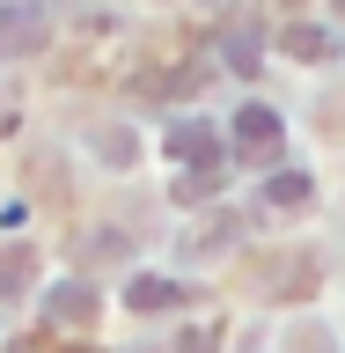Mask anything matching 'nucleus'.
I'll list each match as a JSON object with an SVG mask.
<instances>
[{
  "label": "nucleus",
  "mask_w": 345,
  "mask_h": 353,
  "mask_svg": "<svg viewBox=\"0 0 345 353\" xmlns=\"http://www.w3.org/2000/svg\"><path fill=\"white\" fill-rule=\"evenodd\" d=\"M0 52H15V59L44 52V15H37V8H15V15L0 22Z\"/></svg>",
  "instance_id": "obj_1"
},
{
  "label": "nucleus",
  "mask_w": 345,
  "mask_h": 353,
  "mask_svg": "<svg viewBox=\"0 0 345 353\" xmlns=\"http://www.w3.org/2000/svg\"><path fill=\"white\" fill-rule=\"evenodd\" d=\"M176 353H213V331H184V346Z\"/></svg>",
  "instance_id": "obj_11"
},
{
  "label": "nucleus",
  "mask_w": 345,
  "mask_h": 353,
  "mask_svg": "<svg viewBox=\"0 0 345 353\" xmlns=\"http://www.w3.org/2000/svg\"><path fill=\"white\" fill-rule=\"evenodd\" d=\"M236 148L242 154H272L280 148V118H272V110H242L236 118Z\"/></svg>",
  "instance_id": "obj_2"
},
{
  "label": "nucleus",
  "mask_w": 345,
  "mask_h": 353,
  "mask_svg": "<svg viewBox=\"0 0 345 353\" xmlns=\"http://www.w3.org/2000/svg\"><path fill=\"white\" fill-rule=\"evenodd\" d=\"M52 316H59V324H88V316H96V294H88V287H59V294H52Z\"/></svg>",
  "instance_id": "obj_3"
},
{
  "label": "nucleus",
  "mask_w": 345,
  "mask_h": 353,
  "mask_svg": "<svg viewBox=\"0 0 345 353\" xmlns=\"http://www.w3.org/2000/svg\"><path fill=\"white\" fill-rule=\"evenodd\" d=\"M220 44H228V66H258V30H228V37H220Z\"/></svg>",
  "instance_id": "obj_6"
},
{
  "label": "nucleus",
  "mask_w": 345,
  "mask_h": 353,
  "mask_svg": "<svg viewBox=\"0 0 345 353\" xmlns=\"http://www.w3.org/2000/svg\"><path fill=\"white\" fill-rule=\"evenodd\" d=\"M169 302H176L169 280H132V309H169Z\"/></svg>",
  "instance_id": "obj_8"
},
{
  "label": "nucleus",
  "mask_w": 345,
  "mask_h": 353,
  "mask_svg": "<svg viewBox=\"0 0 345 353\" xmlns=\"http://www.w3.org/2000/svg\"><path fill=\"white\" fill-rule=\"evenodd\" d=\"M169 148H176V154H198V162H206V154H213V132H206V125H176V132H169Z\"/></svg>",
  "instance_id": "obj_5"
},
{
  "label": "nucleus",
  "mask_w": 345,
  "mask_h": 353,
  "mask_svg": "<svg viewBox=\"0 0 345 353\" xmlns=\"http://www.w3.org/2000/svg\"><path fill=\"white\" fill-rule=\"evenodd\" d=\"M338 8H345V0H338Z\"/></svg>",
  "instance_id": "obj_13"
},
{
  "label": "nucleus",
  "mask_w": 345,
  "mask_h": 353,
  "mask_svg": "<svg viewBox=\"0 0 345 353\" xmlns=\"http://www.w3.org/2000/svg\"><path fill=\"white\" fill-rule=\"evenodd\" d=\"M294 353H331V339L324 331H294Z\"/></svg>",
  "instance_id": "obj_10"
},
{
  "label": "nucleus",
  "mask_w": 345,
  "mask_h": 353,
  "mask_svg": "<svg viewBox=\"0 0 345 353\" xmlns=\"http://www.w3.org/2000/svg\"><path fill=\"white\" fill-rule=\"evenodd\" d=\"M0 125H8V96H0Z\"/></svg>",
  "instance_id": "obj_12"
},
{
  "label": "nucleus",
  "mask_w": 345,
  "mask_h": 353,
  "mask_svg": "<svg viewBox=\"0 0 345 353\" xmlns=\"http://www.w3.org/2000/svg\"><path fill=\"white\" fill-rule=\"evenodd\" d=\"M30 287V250H0V294Z\"/></svg>",
  "instance_id": "obj_4"
},
{
  "label": "nucleus",
  "mask_w": 345,
  "mask_h": 353,
  "mask_svg": "<svg viewBox=\"0 0 345 353\" xmlns=\"http://www.w3.org/2000/svg\"><path fill=\"white\" fill-rule=\"evenodd\" d=\"M264 199H272V206H302V199H309V176L280 170V176H272V192H264Z\"/></svg>",
  "instance_id": "obj_7"
},
{
  "label": "nucleus",
  "mask_w": 345,
  "mask_h": 353,
  "mask_svg": "<svg viewBox=\"0 0 345 353\" xmlns=\"http://www.w3.org/2000/svg\"><path fill=\"white\" fill-rule=\"evenodd\" d=\"M286 52L294 59H324V30H286Z\"/></svg>",
  "instance_id": "obj_9"
}]
</instances>
